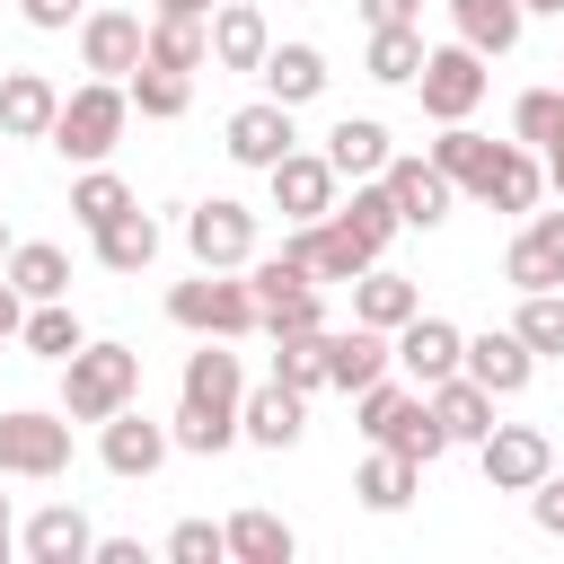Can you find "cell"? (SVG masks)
Returning a JSON list of instances; mask_svg holds the SVG:
<instances>
[{
  "instance_id": "46",
  "label": "cell",
  "mask_w": 564,
  "mask_h": 564,
  "mask_svg": "<svg viewBox=\"0 0 564 564\" xmlns=\"http://www.w3.org/2000/svg\"><path fill=\"white\" fill-rule=\"evenodd\" d=\"M88 564H141V538H97Z\"/></svg>"
},
{
  "instance_id": "13",
  "label": "cell",
  "mask_w": 564,
  "mask_h": 564,
  "mask_svg": "<svg viewBox=\"0 0 564 564\" xmlns=\"http://www.w3.org/2000/svg\"><path fill=\"white\" fill-rule=\"evenodd\" d=\"M220 150H229L238 167H256V176H264L282 150H300V132H291V106H282V97H247V106L220 123Z\"/></svg>"
},
{
  "instance_id": "25",
  "label": "cell",
  "mask_w": 564,
  "mask_h": 564,
  "mask_svg": "<svg viewBox=\"0 0 564 564\" xmlns=\"http://www.w3.org/2000/svg\"><path fill=\"white\" fill-rule=\"evenodd\" d=\"M88 247H97V264H106V273H150V264H159V247H167V229L132 203V212H123V220H106Z\"/></svg>"
},
{
  "instance_id": "39",
  "label": "cell",
  "mask_w": 564,
  "mask_h": 564,
  "mask_svg": "<svg viewBox=\"0 0 564 564\" xmlns=\"http://www.w3.org/2000/svg\"><path fill=\"white\" fill-rule=\"evenodd\" d=\"M511 335L538 352V361H564V291H520V317Z\"/></svg>"
},
{
  "instance_id": "12",
  "label": "cell",
  "mask_w": 564,
  "mask_h": 564,
  "mask_svg": "<svg viewBox=\"0 0 564 564\" xmlns=\"http://www.w3.org/2000/svg\"><path fill=\"white\" fill-rule=\"evenodd\" d=\"M458 352H467V326H449V317H432V308H414V317L388 335V361H397L414 388L449 379V370H458Z\"/></svg>"
},
{
  "instance_id": "20",
  "label": "cell",
  "mask_w": 564,
  "mask_h": 564,
  "mask_svg": "<svg viewBox=\"0 0 564 564\" xmlns=\"http://www.w3.org/2000/svg\"><path fill=\"white\" fill-rule=\"evenodd\" d=\"M423 405L441 414V432H449V449H458V441L476 449V441L494 432V405H502V397H494V388H476L467 370H449V379H432V388H423Z\"/></svg>"
},
{
  "instance_id": "11",
  "label": "cell",
  "mask_w": 564,
  "mask_h": 564,
  "mask_svg": "<svg viewBox=\"0 0 564 564\" xmlns=\"http://www.w3.org/2000/svg\"><path fill=\"white\" fill-rule=\"evenodd\" d=\"M502 282L511 291H564V212H520V229L502 247Z\"/></svg>"
},
{
  "instance_id": "29",
  "label": "cell",
  "mask_w": 564,
  "mask_h": 564,
  "mask_svg": "<svg viewBox=\"0 0 564 564\" xmlns=\"http://www.w3.org/2000/svg\"><path fill=\"white\" fill-rule=\"evenodd\" d=\"M388 159H397V141H388L379 115H344V123L326 132V167H335V176H379Z\"/></svg>"
},
{
  "instance_id": "36",
  "label": "cell",
  "mask_w": 564,
  "mask_h": 564,
  "mask_svg": "<svg viewBox=\"0 0 564 564\" xmlns=\"http://www.w3.org/2000/svg\"><path fill=\"white\" fill-rule=\"evenodd\" d=\"M361 70H370L379 88H414V70H423V26H370Z\"/></svg>"
},
{
  "instance_id": "17",
  "label": "cell",
  "mask_w": 564,
  "mask_h": 564,
  "mask_svg": "<svg viewBox=\"0 0 564 564\" xmlns=\"http://www.w3.org/2000/svg\"><path fill=\"white\" fill-rule=\"evenodd\" d=\"M300 432H308V397H300V388L264 379V388L238 397V441H256V449H291Z\"/></svg>"
},
{
  "instance_id": "23",
  "label": "cell",
  "mask_w": 564,
  "mask_h": 564,
  "mask_svg": "<svg viewBox=\"0 0 564 564\" xmlns=\"http://www.w3.org/2000/svg\"><path fill=\"white\" fill-rule=\"evenodd\" d=\"M203 26H212V62H220V70H256V62L273 53V26H264L256 0H220Z\"/></svg>"
},
{
  "instance_id": "6",
  "label": "cell",
  "mask_w": 564,
  "mask_h": 564,
  "mask_svg": "<svg viewBox=\"0 0 564 564\" xmlns=\"http://www.w3.org/2000/svg\"><path fill=\"white\" fill-rule=\"evenodd\" d=\"M485 79H494V70H485V53L449 35V44H423L414 97H423V115H432V123H467V115L485 106Z\"/></svg>"
},
{
  "instance_id": "28",
  "label": "cell",
  "mask_w": 564,
  "mask_h": 564,
  "mask_svg": "<svg viewBox=\"0 0 564 564\" xmlns=\"http://www.w3.org/2000/svg\"><path fill=\"white\" fill-rule=\"evenodd\" d=\"M379 370H397L379 326H361V317H352L344 335H326V388H344V397H352V388H370Z\"/></svg>"
},
{
  "instance_id": "30",
  "label": "cell",
  "mask_w": 564,
  "mask_h": 564,
  "mask_svg": "<svg viewBox=\"0 0 564 564\" xmlns=\"http://www.w3.org/2000/svg\"><path fill=\"white\" fill-rule=\"evenodd\" d=\"M220 538H229V564H291L300 555V538H291V520H273V511H229L220 520Z\"/></svg>"
},
{
  "instance_id": "16",
  "label": "cell",
  "mask_w": 564,
  "mask_h": 564,
  "mask_svg": "<svg viewBox=\"0 0 564 564\" xmlns=\"http://www.w3.org/2000/svg\"><path fill=\"white\" fill-rule=\"evenodd\" d=\"M458 370H467L476 388H494V397H520V388L538 379V352H529V344H520L511 326H485V335H467Z\"/></svg>"
},
{
  "instance_id": "40",
  "label": "cell",
  "mask_w": 564,
  "mask_h": 564,
  "mask_svg": "<svg viewBox=\"0 0 564 564\" xmlns=\"http://www.w3.org/2000/svg\"><path fill=\"white\" fill-rule=\"evenodd\" d=\"M423 159H432V167H441V176H449V185L467 194V185L485 176V159H494V141H485V132H467V123H441V141H432Z\"/></svg>"
},
{
  "instance_id": "18",
  "label": "cell",
  "mask_w": 564,
  "mask_h": 564,
  "mask_svg": "<svg viewBox=\"0 0 564 564\" xmlns=\"http://www.w3.org/2000/svg\"><path fill=\"white\" fill-rule=\"evenodd\" d=\"M88 546H97V529H88L79 502H44L35 520H18V555L26 564H88Z\"/></svg>"
},
{
  "instance_id": "52",
  "label": "cell",
  "mask_w": 564,
  "mask_h": 564,
  "mask_svg": "<svg viewBox=\"0 0 564 564\" xmlns=\"http://www.w3.org/2000/svg\"><path fill=\"white\" fill-rule=\"evenodd\" d=\"M9 247H18V238H9V220H0V256H9Z\"/></svg>"
},
{
  "instance_id": "21",
  "label": "cell",
  "mask_w": 564,
  "mask_h": 564,
  "mask_svg": "<svg viewBox=\"0 0 564 564\" xmlns=\"http://www.w3.org/2000/svg\"><path fill=\"white\" fill-rule=\"evenodd\" d=\"M256 79H264V97H282V106L300 115V106H317V97H326V79H335V70H326V53H317V44H273V53L256 62Z\"/></svg>"
},
{
  "instance_id": "49",
  "label": "cell",
  "mask_w": 564,
  "mask_h": 564,
  "mask_svg": "<svg viewBox=\"0 0 564 564\" xmlns=\"http://www.w3.org/2000/svg\"><path fill=\"white\" fill-rule=\"evenodd\" d=\"M220 0H150V18H212Z\"/></svg>"
},
{
  "instance_id": "14",
  "label": "cell",
  "mask_w": 564,
  "mask_h": 564,
  "mask_svg": "<svg viewBox=\"0 0 564 564\" xmlns=\"http://www.w3.org/2000/svg\"><path fill=\"white\" fill-rule=\"evenodd\" d=\"M467 194H476L485 212H511V220H520V212L546 203V167H538L529 141H494V159H485V176H476Z\"/></svg>"
},
{
  "instance_id": "19",
  "label": "cell",
  "mask_w": 564,
  "mask_h": 564,
  "mask_svg": "<svg viewBox=\"0 0 564 564\" xmlns=\"http://www.w3.org/2000/svg\"><path fill=\"white\" fill-rule=\"evenodd\" d=\"M79 62H88V79H123L141 62V18L132 9H79Z\"/></svg>"
},
{
  "instance_id": "4",
  "label": "cell",
  "mask_w": 564,
  "mask_h": 564,
  "mask_svg": "<svg viewBox=\"0 0 564 564\" xmlns=\"http://www.w3.org/2000/svg\"><path fill=\"white\" fill-rule=\"evenodd\" d=\"M141 397V352L132 344H79L62 361V414L70 423H106L115 405Z\"/></svg>"
},
{
  "instance_id": "34",
  "label": "cell",
  "mask_w": 564,
  "mask_h": 564,
  "mask_svg": "<svg viewBox=\"0 0 564 564\" xmlns=\"http://www.w3.org/2000/svg\"><path fill=\"white\" fill-rule=\"evenodd\" d=\"M335 220H344V229H352V238H361V247H370V256H388V238H397V229H405V220H397V203H388V185H379V176H352V203H344V194H335Z\"/></svg>"
},
{
  "instance_id": "50",
  "label": "cell",
  "mask_w": 564,
  "mask_h": 564,
  "mask_svg": "<svg viewBox=\"0 0 564 564\" xmlns=\"http://www.w3.org/2000/svg\"><path fill=\"white\" fill-rule=\"evenodd\" d=\"M18 555V520H9V494H0V564Z\"/></svg>"
},
{
  "instance_id": "2",
  "label": "cell",
  "mask_w": 564,
  "mask_h": 564,
  "mask_svg": "<svg viewBox=\"0 0 564 564\" xmlns=\"http://www.w3.org/2000/svg\"><path fill=\"white\" fill-rule=\"evenodd\" d=\"M123 123H132V97H123V79H79V88L62 97V115H53V132H44V141H53L62 159L97 167V159H115Z\"/></svg>"
},
{
  "instance_id": "47",
  "label": "cell",
  "mask_w": 564,
  "mask_h": 564,
  "mask_svg": "<svg viewBox=\"0 0 564 564\" xmlns=\"http://www.w3.org/2000/svg\"><path fill=\"white\" fill-rule=\"evenodd\" d=\"M18 326H26V300H18V282H9V273H0V344H9V335H18Z\"/></svg>"
},
{
  "instance_id": "44",
  "label": "cell",
  "mask_w": 564,
  "mask_h": 564,
  "mask_svg": "<svg viewBox=\"0 0 564 564\" xmlns=\"http://www.w3.org/2000/svg\"><path fill=\"white\" fill-rule=\"evenodd\" d=\"M18 18H26L35 35H62V26L79 18V0H18Z\"/></svg>"
},
{
  "instance_id": "41",
  "label": "cell",
  "mask_w": 564,
  "mask_h": 564,
  "mask_svg": "<svg viewBox=\"0 0 564 564\" xmlns=\"http://www.w3.org/2000/svg\"><path fill=\"white\" fill-rule=\"evenodd\" d=\"M555 123H564V88H520V97H511V141L538 150Z\"/></svg>"
},
{
  "instance_id": "8",
  "label": "cell",
  "mask_w": 564,
  "mask_h": 564,
  "mask_svg": "<svg viewBox=\"0 0 564 564\" xmlns=\"http://www.w3.org/2000/svg\"><path fill=\"white\" fill-rule=\"evenodd\" d=\"M97 458H106V476L141 485V476H159V467L176 458V441H167V423H159V414H141V405H115V414L97 423Z\"/></svg>"
},
{
  "instance_id": "24",
  "label": "cell",
  "mask_w": 564,
  "mask_h": 564,
  "mask_svg": "<svg viewBox=\"0 0 564 564\" xmlns=\"http://www.w3.org/2000/svg\"><path fill=\"white\" fill-rule=\"evenodd\" d=\"M53 115H62V88L44 70H0V132L9 141H44Z\"/></svg>"
},
{
  "instance_id": "3",
  "label": "cell",
  "mask_w": 564,
  "mask_h": 564,
  "mask_svg": "<svg viewBox=\"0 0 564 564\" xmlns=\"http://www.w3.org/2000/svg\"><path fill=\"white\" fill-rule=\"evenodd\" d=\"M167 326H185V335H220V344L264 335L256 291H247V264H238V273H203V264H194V282L167 291Z\"/></svg>"
},
{
  "instance_id": "22",
  "label": "cell",
  "mask_w": 564,
  "mask_h": 564,
  "mask_svg": "<svg viewBox=\"0 0 564 564\" xmlns=\"http://www.w3.org/2000/svg\"><path fill=\"white\" fill-rule=\"evenodd\" d=\"M352 494H361V511H379V520H397L414 494H423V467L405 458V449H379L370 441V458L352 467Z\"/></svg>"
},
{
  "instance_id": "51",
  "label": "cell",
  "mask_w": 564,
  "mask_h": 564,
  "mask_svg": "<svg viewBox=\"0 0 564 564\" xmlns=\"http://www.w3.org/2000/svg\"><path fill=\"white\" fill-rule=\"evenodd\" d=\"M520 9H529V18H564V0H520Z\"/></svg>"
},
{
  "instance_id": "26",
  "label": "cell",
  "mask_w": 564,
  "mask_h": 564,
  "mask_svg": "<svg viewBox=\"0 0 564 564\" xmlns=\"http://www.w3.org/2000/svg\"><path fill=\"white\" fill-rule=\"evenodd\" d=\"M0 273L18 282V300H70V247H53V238H18L0 256Z\"/></svg>"
},
{
  "instance_id": "10",
  "label": "cell",
  "mask_w": 564,
  "mask_h": 564,
  "mask_svg": "<svg viewBox=\"0 0 564 564\" xmlns=\"http://www.w3.org/2000/svg\"><path fill=\"white\" fill-rule=\"evenodd\" d=\"M476 467H485L494 494H529V485L555 467V441H546L538 423H494V432L476 441Z\"/></svg>"
},
{
  "instance_id": "31",
  "label": "cell",
  "mask_w": 564,
  "mask_h": 564,
  "mask_svg": "<svg viewBox=\"0 0 564 564\" xmlns=\"http://www.w3.org/2000/svg\"><path fill=\"white\" fill-rule=\"evenodd\" d=\"M449 26H458V44H476V53L494 62V53H511V44H520L529 9H520V0H449Z\"/></svg>"
},
{
  "instance_id": "9",
  "label": "cell",
  "mask_w": 564,
  "mask_h": 564,
  "mask_svg": "<svg viewBox=\"0 0 564 564\" xmlns=\"http://www.w3.org/2000/svg\"><path fill=\"white\" fill-rule=\"evenodd\" d=\"M264 185H273L282 229H291V220H326V212H335V194H344V176L326 167V150H282V159L264 167Z\"/></svg>"
},
{
  "instance_id": "15",
  "label": "cell",
  "mask_w": 564,
  "mask_h": 564,
  "mask_svg": "<svg viewBox=\"0 0 564 564\" xmlns=\"http://www.w3.org/2000/svg\"><path fill=\"white\" fill-rule=\"evenodd\" d=\"M379 185H388V203H397V220H405V229H441V220H449V203H458V185H449L432 159H405V150L379 167Z\"/></svg>"
},
{
  "instance_id": "38",
  "label": "cell",
  "mask_w": 564,
  "mask_h": 564,
  "mask_svg": "<svg viewBox=\"0 0 564 564\" xmlns=\"http://www.w3.org/2000/svg\"><path fill=\"white\" fill-rule=\"evenodd\" d=\"M273 379L300 388V397H317V388H326V326H308V335H273Z\"/></svg>"
},
{
  "instance_id": "45",
  "label": "cell",
  "mask_w": 564,
  "mask_h": 564,
  "mask_svg": "<svg viewBox=\"0 0 564 564\" xmlns=\"http://www.w3.org/2000/svg\"><path fill=\"white\" fill-rule=\"evenodd\" d=\"M361 26H423V0H352Z\"/></svg>"
},
{
  "instance_id": "5",
  "label": "cell",
  "mask_w": 564,
  "mask_h": 564,
  "mask_svg": "<svg viewBox=\"0 0 564 564\" xmlns=\"http://www.w3.org/2000/svg\"><path fill=\"white\" fill-rule=\"evenodd\" d=\"M62 467H70V414L62 405H9L0 414V476L53 485Z\"/></svg>"
},
{
  "instance_id": "48",
  "label": "cell",
  "mask_w": 564,
  "mask_h": 564,
  "mask_svg": "<svg viewBox=\"0 0 564 564\" xmlns=\"http://www.w3.org/2000/svg\"><path fill=\"white\" fill-rule=\"evenodd\" d=\"M538 167H546V185H555V194H564V123H555V132H546V141H538Z\"/></svg>"
},
{
  "instance_id": "7",
  "label": "cell",
  "mask_w": 564,
  "mask_h": 564,
  "mask_svg": "<svg viewBox=\"0 0 564 564\" xmlns=\"http://www.w3.org/2000/svg\"><path fill=\"white\" fill-rule=\"evenodd\" d=\"M185 256H194L203 273H238V264H256V212H247L238 194L194 203V212H185Z\"/></svg>"
},
{
  "instance_id": "1",
  "label": "cell",
  "mask_w": 564,
  "mask_h": 564,
  "mask_svg": "<svg viewBox=\"0 0 564 564\" xmlns=\"http://www.w3.org/2000/svg\"><path fill=\"white\" fill-rule=\"evenodd\" d=\"M238 397H247V361H238L220 335H203V344L185 352V379H176L167 441H176L185 458H220V449L238 441Z\"/></svg>"
},
{
  "instance_id": "27",
  "label": "cell",
  "mask_w": 564,
  "mask_h": 564,
  "mask_svg": "<svg viewBox=\"0 0 564 564\" xmlns=\"http://www.w3.org/2000/svg\"><path fill=\"white\" fill-rule=\"evenodd\" d=\"M414 308H423V291H414L405 273H388V264H361V273H352V317H361V326L397 335Z\"/></svg>"
},
{
  "instance_id": "42",
  "label": "cell",
  "mask_w": 564,
  "mask_h": 564,
  "mask_svg": "<svg viewBox=\"0 0 564 564\" xmlns=\"http://www.w3.org/2000/svg\"><path fill=\"white\" fill-rule=\"evenodd\" d=\"M167 564H229L220 520H176V529H167Z\"/></svg>"
},
{
  "instance_id": "53",
  "label": "cell",
  "mask_w": 564,
  "mask_h": 564,
  "mask_svg": "<svg viewBox=\"0 0 564 564\" xmlns=\"http://www.w3.org/2000/svg\"><path fill=\"white\" fill-rule=\"evenodd\" d=\"M555 70H564V62H555ZM555 88H564V79H555Z\"/></svg>"
},
{
  "instance_id": "32",
  "label": "cell",
  "mask_w": 564,
  "mask_h": 564,
  "mask_svg": "<svg viewBox=\"0 0 564 564\" xmlns=\"http://www.w3.org/2000/svg\"><path fill=\"white\" fill-rule=\"evenodd\" d=\"M141 62H159V70H203V62H212V26H203V18H150V26H141Z\"/></svg>"
},
{
  "instance_id": "33",
  "label": "cell",
  "mask_w": 564,
  "mask_h": 564,
  "mask_svg": "<svg viewBox=\"0 0 564 564\" xmlns=\"http://www.w3.org/2000/svg\"><path fill=\"white\" fill-rule=\"evenodd\" d=\"M123 97H132V115H150V123H176V115L194 106V70H159V62H132V70H123Z\"/></svg>"
},
{
  "instance_id": "43",
  "label": "cell",
  "mask_w": 564,
  "mask_h": 564,
  "mask_svg": "<svg viewBox=\"0 0 564 564\" xmlns=\"http://www.w3.org/2000/svg\"><path fill=\"white\" fill-rule=\"evenodd\" d=\"M529 520H538L546 538H564V476H555V467H546V476L529 485Z\"/></svg>"
},
{
  "instance_id": "37",
  "label": "cell",
  "mask_w": 564,
  "mask_h": 564,
  "mask_svg": "<svg viewBox=\"0 0 564 564\" xmlns=\"http://www.w3.org/2000/svg\"><path fill=\"white\" fill-rule=\"evenodd\" d=\"M123 212H132V185H123V176H115V167H106V159H97V167H79V176H70V220H79V229H88V238H97V229H106V220H123Z\"/></svg>"
},
{
  "instance_id": "35",
  "label": "cell",
  "mask_w": 564,
  "mask_h": 564,
  "mask_svg": "<svg viewBox=\"0 0 564 564\" xmlns=\"http://www.w3.org/2000/svg\"><path fill=\"white\" fill-rule=\"evenodd\" d=\"M18 344H26L35 361H70V352L88 344V326H79V308H70V300H26V326H18Z\"/></svg>"
}]
</instances>
